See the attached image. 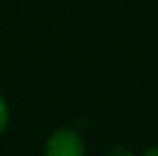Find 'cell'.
<instances>
[{
	"mask_svg": "<svg viewBox=\"0 0 158 156\" xmlns=\"http://www.w3.org/2000/svg\"><path fill=\"white\" fill-rule=\"evenodd\" d=\"M46 156H85L81 136L72 129H61L53 132L46 145Z\"/></svg>",
	"mask_w": 158,
	"mask_h": 156,
	"instance_id": "cell-1",
	"label": "cell"
},
{
	"mask_svg": "<svg viewBox=\"0 0 158 156\" xmlns=\"http://www.w3.org/2000/svg\"><path fill=\"white\" fill-rule=\"evenodd\" d=\"M7 107H6V101L2 99V96H0V132L6 129V125H7Z\"/></svg>",
	"mask_w": 158,
	"mask_h": 156,
	"instance_id": "cell-2",
	"label": "cell"
},
{
	"mask_svg": "<svg viewBox=\"0 0 158 156\" xmlns=\"http://www.w3.org/2000/svg\"><path fill=\"white\" fill-rule=\"evenodd\" d=\"M107 156H132V153H131V151H127V149H125V147H121V145H116V147H114V149H112Z\"/></svg>",
	"mask_w": 158,
	"mask_h": 156,
	"instance_id": "cell-3",
	"label": "cell"
},
{
	"mask_svg": "<svg viewBox=\"0 0 158 156\" xmlns=\"http://www.w3.org/2000/svg\"><path fill=\"white\" fill-rule=\"evenodd\" d=\"M143 156H158V145H156V147H151L149 151H145Z\"/></svg>",
	"mask_w": 158,
	"mask_h": 156,
	"instance_id": "cell-4",
	"label": "cell"
}]
</instances>
